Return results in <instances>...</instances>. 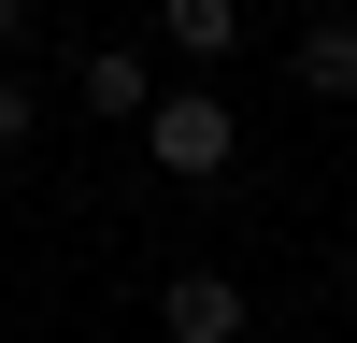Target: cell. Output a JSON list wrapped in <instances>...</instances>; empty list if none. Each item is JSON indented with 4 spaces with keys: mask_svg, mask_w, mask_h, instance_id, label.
<instances>
[{
    "mask_svg": "<svg viewBox=\"0 0 357 343\" xmlns=\"http://www.w3.org/2000/svg\"><path fill=\"white\" fill-rule=\"evenodd\" d=\"M129 143L172 172V186H215V172L243 158V114L215 100V72H186V86H158V100H143V129H129Z\"/></svg>",
    "mask_w": 357,
    "mask_h": 343,
    "instance_id": "obj_1",
    "label": "cell"
},
{
    "mask_svg": "<svg viewBox=\"0 0 357 343\" xmlns=\"http://www.w3.org/2000/svg\"><path fill=\"white\" fill-rule=\"evenodd\" d=\"M243 329H257L243 272H172L158 286V343H243Z\"/></svg>",
    "mask_w": 357,
    "mask_h": 343,
    "instance_id": "obj_2",
    "label": "cell"
},
{
    "mask_svg": "<svg viewBox=\"0 0 357 343\" xmlns=\"http://www.w3.org/2000/svg\"><path fill=\"white\" fill-rule=\"evenodd\" d=\"M72 100L100 114V129H143V100H158V57H143V43H86V57H72Z\"/></svg>",
    "mask_w": 357,
    "mask_h": 343,
    "instance_id": "obj_3",
    "label": "cell"
},
{
    "mask_svg": "<svg viewBox=\"0 0 357 343\" xmlns=\"http://www.w3.org/2000/svg\"><path fill=\"white\" fill-rule=\"evenodd\" d=\"M286 72H301V100H357V15H301V43H286Z\"/></svg>",
    "mask_w": 357,
    "mask_h": 343,
    "instance_id": "obj_4",
    "label": "cell"
},
{
    "mask_svg": "<svg viewBox=\"0 0 357 343\" xmlns=\"http://www.w3.org/2000/svg\"><path fill=\"white\" fill-rule=\"evenodd\" d=\"M158 43L186 72H215V57H243V0H158Z\"/></svg>",
    "mask_w": 357,
    "mask_h": 343,
    "instance_id": "obj_5",
    "label": "cell"
},
{
    "mask_svg": "<svg viewBox=\"0 0 357 343\" xmlns=\"http://www.w3.org/2000/svg\"><path fill=\"white\" fill-rule=\"evenodd\" d=\"M29 129H43V86H29V72H0V158H29Z\"/></svg>",
    "mask_w": 357,
    "mask_h": 343,
    "instance_id": "obj_6",
    "label": "cell"
},
{
    "mask_svg": "<svg viewBox=\"0 0 357 343\" xmlns=\"http://www.w3.org/2000/svg\"><path fill=\"white\" fill-rule=\"evenodd\" d=\"M0 43H29V0H0Z\"/></svg>",
    "mask_w": 357,
    "mask_h": 343,
    "instance_id": "obj_7",
    "label": "cell"
},
{
    "mask_svg": "<svg viewBox=\"0 0 357 343\" xmlns=\"http://www.w3.org/2000/svg\"><path fill=\"white\" fill-rule=\"evenodd\" d=\"M343 15H357V0H343Z\"/></svg>",
    "mask_w": 357,
    "mask_h": 343,
    "instance_id": "obj_8",
    "label": "cell"
}]
</instances>
